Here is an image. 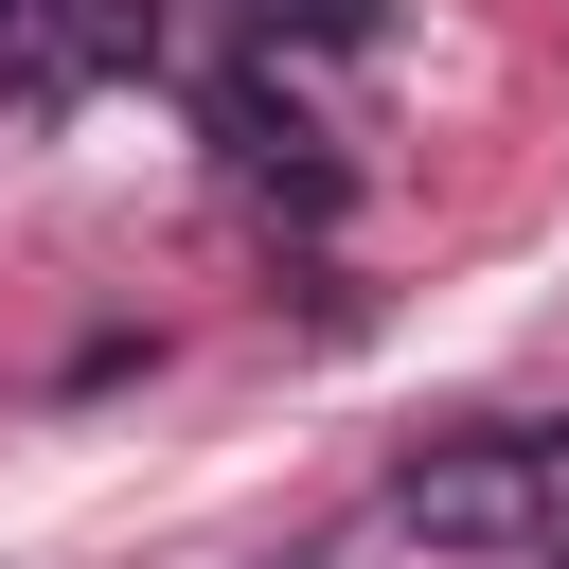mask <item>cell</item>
Wrapping results in <instances>:
<instances>
[{"label":"cell","instance_id":"7a4b0ae2","mask_svg":"<svg viewBox=\"0 0 569 569\" xmlns=\"http://www.w3.org/2000/svg\"><path fill=\"white\" fill-rule=\"evenodd\" d=\"M213 142H231V178H249L267 213H302V231L356 196V178H338V142L302 124V89H267V71H213Z\"/></svg>","mask_w":569,"mask_h":569},{"label":"cell","instance_id":"277c9868","mask_svg":"<svg viewBox=\"0 0 569 569\" xmlns=\"http://www.w3.org/2000/svg\"><path fill=\"white\" fill-rule=\"evenodd\" d=\"M249 36H267V53H373L391 0H249Z\"/></svg>","mask_w":569,"mask_h":569},{"label":"cell","instance_id":"6da1fadb","mask_svg":"<svg viewBox=\"0 0 569 569\" xmlns=\"http://www.w3.org/2000/svg\"><path fill=\"white\" fill-rule=\"evenodd\" d=\"M391 533L445 551V569H516V551L551 533V480H533V445H445V462L391 480Z\"/></svg>","mask_w":569,"mask_h":569},{"label":"cell","instance_id":"3957f363","mask_svg":"<svg viewBox=\"0 0 569 569\" xmlns=\"http://www.w3.org/2000/svg\"><path fill=\"white\" fill-rule=\"evenodd\" d=\"M53 53L71 71H142L160 53V0H53Z\"/></svg>","mask_w":569,"mask_h":569},{"label":"cell","instance_id":"5b68a950","mask_svg":"<svg viewBox=\"0 0 569 569\" xmlns=\"http://www.w3.org/2000/svg\"><path fill=\"white\" fill-rule=\"evenodd\" d=\"M36 18H53V0H0V53H36Z\"/></svg>","mask_w":569,"mask_h":569}]
</instances>
